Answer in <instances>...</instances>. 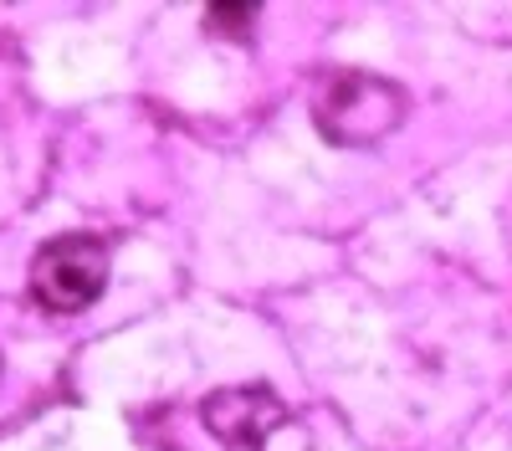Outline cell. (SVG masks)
<instances>
[{
    "label": "cell",
    "instance_id": "2",
    "mask_svg": "<svg viewBox=\"0 0 512 451\" xmlns=\"http://www.w3.org/2000/svg\"><path fill=\"white\" fill-rule=\"evenodd\" d=\"M108 282V241L98 236H57L31 262V298L47 313H82L103 298Z\"/></svg>",
    "mask_w": 512,
    "mask_h": 451
},
{
    "label": "cell",
    "instance_id": "1",
    "mask_svg": "<svg viewBox=\"0 0 512 451\" xmlns=\"http://www.w3.org/2000/svg\"><path fill=\"white\" fill-rule=\"evenodd\" d=\"M410 113V98L400 82L379 72H323L313 88V123L338 149H369L390 139Z\"/></svg>",
    "mask_w": 512,
    "mask_h": 451
},
{
    "label": "cell",
    "instance_id": "3",
    "mask_svg": "<svg viewBox=\"0 0 512 451\" xmlns=\"http://www.w3.org/2000/svg\"><path fill=\"white\" fill-rule=\"evenodd\" d=\"M205 431L226 446H262L277 426L292 421V410L267 390V385H226L216 395H205L200 405Z\"/></svg>",
    "mask_w": 512,
    "mask_h": 451
},
{
    "label": "cell",
    "instance_id": "4",
    "mask_svg": "<svg viewBox=\"0 0 512 451\" xmlns=\"http://www.w3.org/2000/svg\"><path fill=\"white\" fill-rule=\"evenodd\" d=\"M210 31H226L231 41H246V31L256 26V6H210L205 11Z\"/></svg>",
    "mask_w": 512,
    "mask_h": 451
}]
</instances>
